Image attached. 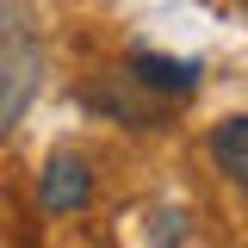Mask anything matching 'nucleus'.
Returning a JSON list of instances; mask_svg holds the SVG:
<instances>
[{
	"mask_svg": "<svg viewBox=\"0 0 248 248\" xmlns=\"http://www.w3.org/2000/svg\"><path fill=\"white\" fill-rule=\"evenodd\" d=\"M211 161H217V174L230 186H242L248 192V112H236V118H223V124H211Z\"/></svg>",
	"mask_w": 248,
	"mask_h": 248,
	"instance_id": "3",
	"label": "nucleus"
},
{
	"mask_svg": "<svg viewBox=\"0 0 248 248\" xmlns=\"http://www.w3.org/2000/svg\"><path fill=\"white\" fill-rule=\"evenodd\" d=\"M37 199H44V211H56V217L81 211V205L93 199L87 161H81V155H50V161H44V174H37Z\"/></svg>",
	"mask_w": 248,
	"mask_h": 248,
	"instance_id": "2",
	"label": "nucleus"
},
{
	"mask_svg": "<svg viewBox=\"0 0 248 248\" xmlns=\"http://www.w3.org/2000/svg\"><path fill=\"white\" fill-rule=\"evenodd\" d=\"M124 75L149 93L155 106H161V99H186V93L199 87V62H192V56H155V50H137Z\"/></svg>",
	"mask_w": 248,
	"mask_h": 248,
	"instance_id": "1",
	"label": "nucleus"
}]
</instances>
